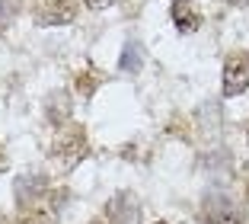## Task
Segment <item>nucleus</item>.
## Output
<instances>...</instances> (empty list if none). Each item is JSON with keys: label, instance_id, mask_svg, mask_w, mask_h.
<instances>
[{"label": "nucleus", "instance_id": "1", "mask_svg": "<svg viewBox=\"0 0 249 224\" xmlns=\"http://www.w3.org/2000/svg\"><path fill=\"white\" fill-rule=\"evenodd\" d=\"M87 154H89V141H87V131L80 125H67V128L58 131V138H54V144H52V157L61 170H73Z\"/></svg>", "mask_w": 249, "mask_h": 224}, {"label": "nucleus", "instance_id": "2", "mask_svg": "<svg viewBox=\"0 0 249 224\" xmlns=\"http://www.w3.org/2000/svg\"><path fill=\"white\" fill-rule=\"evenodd\" d=\"M32 16L38 26H64L77 16V3L73 0H36Z\"/></svg>", "mask_w": 249, "mask_h": 224}, {"label": "nucleus", "instance_id": "3", "mask_svg": "<svg viewBox=\"0 0 249 224\" xmlns=\"http://www.w3.org/2000/svg\"><path fill=\"white\" fill-rule=\"evenodd\" d=\"M249 90V61L243 55H230L224 64V96H243Z\"/></svg>", "mask_w": 249, "mask_h": 224}, {"label": "nucleus", "instance_id": "4", "mask_svg": "<svg viewBox=\"0 0 249 224\" xmlns=\"http://www.w3.org/2000/svg\"><path fill=\"white\" fill-rule=\"evenodd\" d=\"M109 218L112 224H138L141 221V205L131 192H118L109 202Z\"/></svg>", "mask_w": 249, "mask_h": 224}, {"label": "nucleus", "instance_id": "5", "mask_svg": "<svg viewBox=\"0 0 249 224\" xmlns=\"http://www.w3.org/2000/svg\"><path fill=\"white\" fill-rule=\"evenodd\" d=\"M45 192V176H19V183H16V202L22 205V208H36L38 205V195Z\"/></svg>", "mask_w": 249, "mask_h": 224}, {"label": "nucleus", "instance_id": "6", "mask_svg": "<svg viewBox=\"0 0 249 224\" xmlns=\"http://www.w3.org/2000/svg\"><path fill=\"white\" fill-rule=\"evenodd\" d=\"M169 16H173V22H176L182 32H195L198 26H201V16H198V10L192 7V0H173Z\"/></svg>", "mask_w": 249, "mask_h": 224}, {"label": "nucleus", "instance_id": "7", "mask_svg": "<svg viewBox=\"0 0 249 224\" xmlns=\"http://www.w3.org/2000/svg\"><path fill=\"white\" fill-rule=\"evenodd\" d=\"M205 224H240V215L233 211V205H230V202L220 199V205H211V208H208Z\"/></svg>", "mask_w": 249, "mask_h": 224}, {"label": "nucleus", "instance_id": "8", "mask_svg": "<svg viewBox=\"0 0 249 224\" xmlns=\"http://www.w3.org/2000/svg\"><path fill=\"white\" fill-rule=\"evenodd\" d=\"M67 116H71V100H67L64 93H54L52 100H48V119H52L54 125L64 128V119Z\"/></svg>", "mask_w": 249, "mask_h": 224}, {"label": "nucleus", "instance_id": "9", "mask_svg": "<svg viewBox=\"0 0 249 224\" xmlns=\"http://www.w3.org/2000/svg\"><path fill=\"white\" fill-rule=\"evenodd\" d=\"M141 61H144V48H141L138 42H128L122 51V71L128 74H138L141 71Z\"/></svg>", "mask_w": 249, "mask_h": 224}, {"label": "nucleus", "instance_id": "10", "mask_svg": "<svg viewBox=\"0 0 249 224\" xmlns=\"http://www.w3.org/2000/svg\"><path fill=\"white\" fill-rule=\"evenodd\" d=\"M16 224H52V215H48L45 208H38V205H36V208H26V211H22Z\"/></svg>", "mask_w": 249, "mask_h": 224}, {"label": "nucleus", "instance_id": "11", "mask_svg": "<svg viewBox=\"0 0 249 224\" xmlns=\"http://www.w3.org/2000/svg\"><path fill=\"white\" fill-rule=\"evenodd\" d=\"M96 87H99V74L87 71V74H80V77H77V90H80V96H93Z\"/></svg>", "mask_w": 249, "mask_h": 224}, {"label": "nucleus", "instance_id": "12", "mask_svg": "<svg viewBox=\"0 0 249 224\" xmlns=\"http://www.w3.org/2000/svg\"><path fill=\"white\" fill-rule=\"evenodd\" d=\"M16 10H19V3H16V0H0V29H3V26H7V22L16 16Z\"/></svg>", "mask_w": 249, "mask_h": 224}, {"label": "nucleus", "instance_id": "13", "mask_svg": "<svg viewBox=\"0 0 249 224\" xmlns=\"http://www.w3.org/2000/svg\"><path fill=\"white\" fill-rule=\"evenodd\" d=\"M83 3H89V7H96V10H103V7H109L112 0H83Z\"/></svg>", "mask_w": 249, "mask_h": 224}, {"label": "nucleus", "instance_id": "14", "mask_svg": "<svg viewBox=\"0 0 249 224\" xmlns=\"http://www.w3.org/2000/svg\"><path fill=\"white\" fill-rule=\"evenodd\" d=\"M0 170H7V154H3V147H0Z\"/></svg>", "mask_w": 249, "mask_h": 224}, {"label": "nucleus", "instance_id": "15", "mask_svg": "<svg viewBox=\"0 0 249 224\" xmlns=\"http://www.w3.org/2000/svg\"><path fill=\"white\" fill-rule=\"evenodd\" d=\"M233 7H249V0H230Z\"/></svg>", "mask_w": 249, "mask_h": 224}, {"label": "nucleus", "instance_id": "16", "mask_svg": "<svg viewBox=\"0 0 249 224\" xmlns=\"http://www.w3.org/2000/svg\"><path fill=\"white\" fill-rule=\"evenodd\" d=\"M157 224H166V221H157Z\"/></svg>", "mask_w": 249, "mask_h": 224}, {"label": "nucleus", "instance_id": "17", "mask_svg": "<svg viewBox=\"0 0 249 224\" xmlns=\"http://www.w3.org/2000/svg\"><path fill=\"white\" fill-rule=\"evenodd\" d=\"M93 224H103V221H93Z\"/></svg>", "mask_w": 249, "mask_h": 224}, {"label": "nucleus", "instance_id": "18", "mask_svg": "<svg viewBox=\"0 0 249 224\" xmlns=\"http://www.w3.org/2000/svg\"><path fill=\"white\" fill-rule=\"evenodd\" d=\"M246 138H249V135H246Z\"/></svg>", "mask_w": 249, "mask_h": 224}]
</instances>
